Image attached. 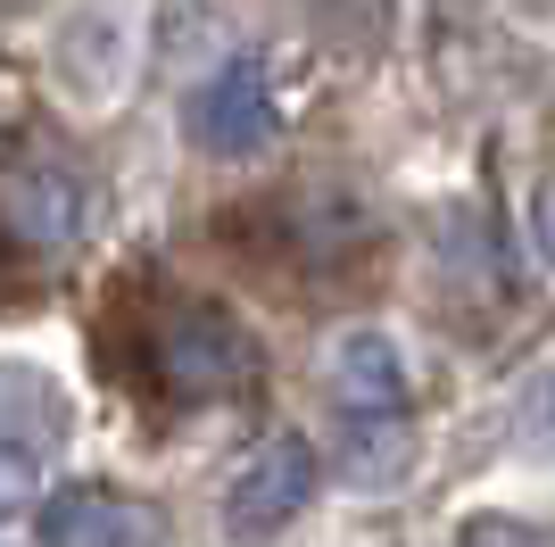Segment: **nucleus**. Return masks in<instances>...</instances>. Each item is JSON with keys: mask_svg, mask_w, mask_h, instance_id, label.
<instances>
[{"mask_svg": "<svg viewBox=\"0 0 555 547\" xmlns=\"http://www.w3.org/2000/svg\"><path fill=\"white\" fill-rule=\"evenodd\" d=\"M50 456H59V398L25 365H0V514L42 498Z\"/></svg>", "mask_w": 555, "mask_h": 547, "instance_id": "423d86ee", "label": "nucleus"}, {"mask_svg": "<svg viewBox=\"0 0 555 547\" xmlns=\"http://www.w3.org/2000/svg\"><path fill=\"white\" fill-rule=\"evenodd\" d=\"M0 9H9V0H0Z\"/></svg>", "mask_w": 555, "mask_h": 547, "instance_id": "9b49d317", "label": "nucleus"}, {"mask_svg": "<svg viewBox=\"0 0 555 547\" xmlns=\"http://www.w3.org/2000/svg\"><path fill=\"white\" fill-rule=\"evenodd\" d=\"M332 407L348 423V473L373 481V473H398V456H406V357H398L390 332H340L332 341Z\"/></svg>", "mask_w": 555, "mask_h": 547, "instance_id": "7ed1b4c3", "label": "nucleus"}, {"mask_svg": "<svg viewBox=\"0 0 555 547\" xmlns=\"http://www.w3.org/2000/svg\"><path fill=\"white\" fill-rule=\"evenodd\" d=\"M522 440H531V448H555V357L539 365L531 398H522Z\"/></svg>", "mask_w": 555, "mask_h": 547, "instance_id": "1a4fd4ad", "label": "nucleus"}, {"mask_svg": "<svg viewBox=\"0 0 555 547\" xmlns=\"http://www.w3.org/2000/svg\"><path fill=\"white\" fill-rule=\"evenodd\" d=\"M42 547H150V514L108 481H75L42 498Z\"/></svg>", "mask_w": 555, "mask_h": 547, "instance_id": "0eeeda50", "label": "nucleus"}, {"mask_svg": "<svg viewBox=\"0 0 555 547\" xmlns=\"http://www.w3.org/2000/svg\"><path fill=\"white\" fill-rule=\"evenodd\" d=\"M307 498H315V448L299 432H266L224 481V539H274Z\"/></svg>", "mask_w": 555, "mask_h": 547, "instance_id": "20e7f679", "label": "nucleus"}, {"mask_svg": "<svg viewBox=\"0 0 555 547\" xmlns=\"http://www.w3.org/2000/svg\"><path fill=\"white\" fill-rule=\"evenodd\" d=\"M83 241V175L59 150H25L0 166V316L17 307L34 282L75 257Z\"/></svg>", "mask_w": 555, "mask_h": 547, "instance_id": "f03ea898", "label": "nucleus"}, {"mask_svg": "<svg viewBox=\"0 0 555 547\" xmlns=\"http://www.w3.org/2000/svg\"><path fill=\"white\" fill-rule=\"evenodd\" d=\"M183 133L208 150V158H249L274 141V75L266 59H224L208 84L183 100Z\"/></svg>", "mask_w": 555, "mask_h": 547, "instance_id": "39448f33", "label": "nucleus"}, {"mask_svg": "<svg viewBox=\"0 0 555 547\" xmlns=\"http://www.w3.org/2000/svg\"><path fill=\"white\" fill-rule=\"evenodd\" d=\"M456 547H555V523H506V514H481V523H464Z\"/></svg>", "mask_w": 555, "mask_h": 547, "instance_id": "6e6552de", "label": "nucleus"}, {"mask_svg": "<svg viewBox=\"0 0 555 547\" xmlns=\"http://www.w3.org/2000/svg\"><path fill=\"white\" fill-rule=\"evenodd\" d=\"M531 225H539V250L555 257V175L539 182V207H531Z\"/></svg>", "mask_w": 555, "mask_h": 547, "instance_id": "9d476101", "label": "nucleus"}, {"mask_svg": "<svg viewBox=\"0 0 555 547\" xmlns=\"http://www.w3.org/2000/svg\"><path fill=\"white\" fill-rule=\"evenodd\" d=\"M125 357H133V382H150L158 398H175V407L241 398V390L257 382V365H266L257 341L224 307H208V298H158V307L141 316Z\"/></svg>", "mask_w": 555, "mask_h": 547, "instance_id": "f257e3e1", "label": "nucleus"}]
</instances>
